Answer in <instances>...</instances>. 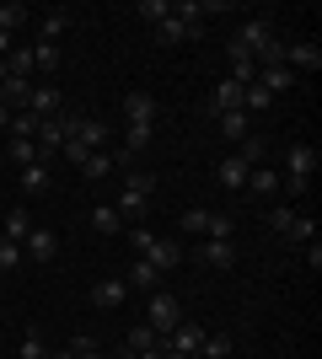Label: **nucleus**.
<instances>
[{
    "label": "nucleus",
    "mask_w": 322,
    "mask_h": 359,
    "mask_svg": "<svg viewBox=\"0 0 322 359\" xmlns=\"http://www.w3.org/2000/svg\"><path fill=\"white\" fill-rule=\"evenodd\" d=\"M0 81H6V60H0Z\"/></svg>",
    "instance_id": "obj_43"
},
{
    "label": "nucleus",
    "mask_w": 322,
    "mask_h": 359,
    "mask_svg": "<svg viewBox=\"0 0 322 359\" xmlns=\"http://www.w3.org/2000/svg\"><path fill=\"white\" fill-rule=\"evenodd\" d=\"M48 359H107V354L92 344V338H70V344H65V348H54Z\"/></svg>",
    "instance_id": "obj_20"
},
{
    "label": "nucleus",
    "mask_w": 322,
    "mask_h": 359,
    "mask_svg": "<svg viewBox=\"0 0 322 359\" xmlns=\"http://www.w3.org/2000/svg\"><path fill=\"white\" fill-rule=\"evenodd\" d=\"M177 322H183V300L172 295V290H151V300H145V327H156L167 338Z\"/></svg>",
    "instance_id": "obj_3"
},
{
    "label": "nucleus",
    "mask_w": 322,
    "mask_h": 359,
    "mask_svg": "<svg viewBox=\"0 0 322 359\" xmlns=\"http://www.w3.org/2000/svg\"><path fill=\"white\" fill-rule=\"evenodd\" d=\"M123 285H129V290H145V295H151V290H161V273H156L145 257H135V269L123 273Z\"/></svg>",
    "instance_id": "obj_17"
},
{
    "label": "nucleus",
    "mask_w": 322,
    "mask_h": 359,
    "mask_svg": "<svg viewBox=\"0 0 322 359\" xmlns=\"http://www.w3.org/2000/svg\"><path fill=\"white\" fill-rule=\"evenodd\" d=\"M161 359H188V354H161Z\"/></svg>",
    "instance_id": "obj_42"
},
{
    "label": "nucleus",
    "mask_w": 322,
    "mask_h": 359,
    "mask_svg": "<svg viewBox=\"0 0 322 359\" xmlns=\"http://www.w3.org/2000/svg\"><path fill=\"white\" fill-rule=\"evenodd\" d=\"M285 70H311V75H317L322 70V48L317 43H285Z\"/></svg>",
    "instance_id": "obj_8"
},
{
    "label": "nucleus",
    "mask_w": 322,
    "mask_h": 359,
    "mask_svg": "<svg viewBox=\"0 0 322 359\" xmlns=\"http://www.w3.org/2000/svg\"><path fill=\"white\" fill-rule=\"evenodd\" d=\"M307 263H311V273L322 269V241H307Z\"/></svg>",
    "instance_id": "obj_39"
},
{
    "label": "nucleus",
    "mask_w": 322,
    "mask_h": 359,
    "mask_svg": "<svg viewBox=\"0 0 322 359\" xmlns=\"http://www.w3.org/2000/svg\"><path fill=\"white\" fill-rule=\"evenodd\" d=\"M92 231H97V236H123L129 225H123V215L113 210V204H97V210H92Z\"/></svg>",
    "instance_id": "obj_15"
},
{
    "label": "nucleus",
    "mask_w": 322,
    "mask_h": 359,
    "mask_svg": "<svg viewBox=\"0 0 322 359\" xmlns=\"http://www.w3.org/2000/svg\"><path fill=\"white\" fill-rule=\"evenodd\" d=\"M151 188H156L151 172H129V182H123L119 204H113V210L123 215V225H140V220H145V210H151Z\"/></svg>",
    "instance_id": "obj_2"
},
{
    "label": "nucleus",
    "mask_w": 322,
    "mask_h": 359,
    "mask_svg": "<svg viewBox=\"0 0 322 359\" xmlns=\"http://www.w3.org/2000/svg\"><path fill=\"white\" fill-rule=\"evenodd\" d=\"M269 102H274V97H269V91H263L258 81H253V86L242 91V113H263V107H269Z\"/></svg>",
    "instance_id": "obj_29"
},
{
    "label": "nucleus",
    "mask_w": 322,
    "mask_h": 359,
    "mask_svg": "<svg viewBox=\"0 0 322 359\" xmlns=\"http://www.w3.org/2000/svg\"><path fill=\"white\" fill-rule=\"evenodd\" d=\"M156 97H145V91H129L123 97V118H129V129H156Z\"/></svg>",
    "instance_id": "obj_5"
},
{
    "label": "nucleus",
    "mask_w": 322,
    "mask_h": 359,
    "mask_svg": "<svg viewBox=\"0 0 322 359\" xmlns=\"http://www.w3.org/2000/svg\"><path fill=\"white\" fill-rule=\"evenodd\" d=\"M236 43H242L253 60H263V54L279 43V32H274V22H269V16H247L242 27H236Z\"/></svg>",
    "instance_id": "obj_4"
},
{
    "label": "nucleus",
    "mask_w": 322,
    "mask_h": 359,
    "mask_svg": "<svg viewBox=\"0 0 322 359\" xmlns=\"http://www.w3.org/2000/svg\"><path fill=\"white\" fill-rule=\"evenodd\" d=\"M290 225H295V210H285V204H274V210H269V231H279V236H285Z\"/></svg>",
    "instance_id": "obj_34"
},
{
    "label": "nucleus",
    "mask_w": 322,
    "mask_h": 359,
    "mask_svg": "<svg viewBox=\"0 0 322 359\" xmlns=\"http://www.w3.org/2000/svg\"><path fill=\"white\" fill-rule=\"evenodd\" d=\"M140 359H161V354H156V348H151V354H140Z\"/></svg>",
    "instance_id": "obj_41"
},
{
    "label": "nucleus",
    "mask_w": 322,
    "mask_h": 359,
    "mask_svg": "<svg viewBox=\"0 0 322 359\" xmlns=\"http://www.w3.org/2000/svg\"><path fill=\"white\" fill-rule=\"evenodd\" d=\"M22 22H27V6H16V0H11V6H6V0H0V32L11 38V32L22 27Z\"/></svg>",
    "instance_id": "obj_27"
},
{
    "label": "nucleus",
    "mask_w": 322,
    "mask_h": 359,
    "mask_svg": "<svg viewBox=\"0 0 322 359\" xmlns=\"http://www.w3.org/2000/svg\"><path fill=\"white\" fill-rule=\"evenodd\" d=\"M107 140H113V129H107L102 118H81V129H76V145L81 150H102Z\"/></svg>",
    "instance_id": "obj_12"
},
{
    "label": "nucleus",
    "mask_w": 322,
    "mask_h": 359,
    "mask_svg": "<svg viewBox=\"0 0 322 359\" xmlns=\"http://www.w3.org/2000/svg\"><path fill=\"white\" fill-rule=\"evenodd\" d=\"M145 263H151L156 273H172L177 263H183V241H172V236H156V241H151V252H145Z\"/></svg>",
    "instance_id": "obj_6"
},
{
    "label": "nucleus",
    "mask_w": 322,
    "mask_h": 359,
    "mask_svg": "<svg viewBox=\"0 0 322 359\" xmlns=\"http://www.w3.org/2000/svg\"><path fill=\"white\" fill-rule=\"evenodd\" d=\"M60 107H65L60 86H32V97H27V107H22V113H32V118H54Z\"/></svg>",
    "instance_id": "obj_9"
},
{
    "label": "nucleus",
    "mask_w": 322,
    "mask_h": 359,
    "mask_svg": "<svg viewBox=\"0 0 322 359\" xmlns=\"http://www.w3.org/2000/svg\"><path fill=\"white\" fill-rule=\"evenodd\" d=\"M92 300L102 306V311H119L123 300H129V285H123V279H97V285H92Z\"/></svg>",
    "instance_id": "obj_10"
},
{
    "label": "nucleus",
    "mask_w": 322,
    "mask_h": 359,
    "mask_svg": "<svg viewBox=\"0 0 322 359\" xmlns=\"http://www.w3.org/2000/svg\"><path fill=\"white\" fill-rule=\"evenodd\" d=\"M0 215H6V210H0Z\"/></svg>",
    "instance_id": "obj_44"
},
{
    "label": "nucleus",
    "mask_w": 322,
    "mask_h": 359,
    "mask_svg": "<svg viewBox=\"0 0 322 359\" xmlns=\"http://www.w3.org/2000/svg\"><path fill=\"white\" fill-rule=\"evenodd\" d=\"M48 354H54V348H48V338H43L38 327L22 332V344H16V359H48Z\"/></svg>",
    "instance_id": "obj_19"
},
{
    "label": "nucleus",
    "mask_w": 322,
    "mask_h": 359,
    "mask_svg": "<svg viewBox=\"0 0 322 359\" xmlns=\"http://www.w3.org/2000/svg\"><path fill=\"white\" fill-rule=\"evenodd\" d=\"M247 172H253V166H247L242 156H226V161H220V172H215V177L226 182V188H247Z\"/></svg>",
    "instance_id": "obj_23"
},
{
    "label": "nucleus",
    "mask_w": 322,
    "mask_h": 359,
    "mask_svg": "<svg viewBox=\"0 0 322 359\" xmlns=\"http://www.w3.org/2000/svg\"><path fill=\"white\" fill-rule=\"evenodd\" d=\"M236 156H242L247 166H263V140H253V135H247V140H242V150H236Z\"/></svg>",
    "instance_id": "obj_37"
},
{
    "label": "nucleus",
    "mask_w": 322,
    "mask_h": 359,
    "mask_svg": "<svg viewBox=\"0 0 322 359\" xmlns=\"http://www.w3.org/2000/svg\"><path fill=\"white\" fill-rule=\"evenodd\" d=\"M135 16L145 22V27H161V22L172 16V0H140V6H135Z\"/></svg>",
    "instance_id": "obj_25"
},
{
    "label": "nucleus",
    "mask_w": 322,
    "mask_h": 359,
    "mask_svg": "<svg viewBox=\"0 0 322 359\" xmlns=\"http://www.w3.org/2000/svg\"><path fill=\"white\" fill-rule=\"evenodd\" d=\"M11 269H22V241L0 236V273H11Z\"/></svg>",
    "instance_id": "obj_31"
},
{
    "label": "nucleus",
    "mask_w": 322,
    "mask_h": 359,
    "mask_svg": "<svg viewBox=\"0 0 322 359\" xmlns=\"http://www.w3.org/2000/svg\"><path fill=\"white\" fill-rule=\"evenodd\" d=\"M65 27H70V11H48V16H43V43H54Z\"/></svg>",
    "instance_id": "obj_33"
},
{
    "label": "nucleus",
    "mask_w": 322,
    "mask_h": 359,
    "mask_svg": "<svg viewBox=\"0 0 322 359\" xmlns=\"http://www.w3.org/2000/svg\"><path fill=\"white\" fill-rule=\"evenodd\" d=\"M123 236H129V247H135V257H145V252H151V241H156V231H145V225H129Z\"/></svg>",
    "instance_id": "obj_32"
},
{
    "label": "nucleus",
    "mask_w": 322,
    "mask_h": 359,
    "mask_svg": "<svg viewBox=\"0 0 322 359\" xmlns=\"http://www.w3.org/2000/svg\"><path fill=\"white\" fill-rule=\"evenodd\" d=\"M27 54H32V70H43V75L60 70V43H32Z\"/></svg>",
    "instance_id": "obj_26"
},
{
    "label": "nucleus",
    "mask_w": 322,
    "mask_h": 359,
    "mask_svg": "<svg viewBox=\"0 0 322 359\" xmlns=\"http://www.w3.org/2000/svg\"><path fill=\"white\" fill-rule=\"evenodd\" d=\"M6 75H27V81H32V54H27V48H11V65H6Z\"/></svg>",
    "instance_id": "obj_35"
},
{
    "label": "nucleus",
    "mask_w": 322,
    "mask_h": 359,
    "mask_svg": "<svg viewBox=\"0 0 322 359\" xmlns=\"http://www.w3.org/2000/svg\"><path fill=\"white\" fill-rule=\"evenodd\" d=\"M27 231H32V215L22 210V204L0 215V236H6V241H27Z\"/></svg>",
    "instance_id": "obj_13"
},
{
    "label": "nucleus",
    "mask_w": 322,
    "mask_h": 359,
    "mask_svg": "<svg viewBox=\"0 0 322 359\" xmlns=\"http://www.w3.org/2000/svg\"><path fill=\"white\" fill-rule=\"evenodd\" d=\"M317 145H290V161H285V177H279V194L301 198L311 188V172H317Z\"/></svg>",
    "instance_id": "obj_1"
},
{
    "label": "nucleus",
    "mask_w": 322,
    "mask_h": 359,
    "mask_svg": "<svg viewBox=\"0 0 322 359\" xmlns=\"http://www.w3.org/2000/svg\"><path fill=\"white\" fill-rule=\"evenodd\" d=\"M258 86L269 91V97H279V91H290V86H295V75L285 70V65H258Z\"/></svg>",
    "instance_id": "obj_14"
},
{
    "label": "nucleus",
    "mask_w": 322,
    "mask_h": 359,
    "mask_svg": "<svg viewBox=\"0 0 322 359\" xmlns=\"http://www.w3.org/2000/svg\"><path fill=\"white\" fill-rule=\"evenodd\" d=\"M0 129H11V107L0 102Z\"/></svg>",
    "instance_id": "obj_40"
},
{
    "label": "nucleus",
    "mask_w": 322,
    "mask_h": 359,
    "mask_svg": "<svg viewBox=\"0 0 322 359\" xmlns=\"http://www.w3.org/2000/svg\"><path fill=\"white\" fill-rule=\"evenodd\" d=\"M215 123H220V135H226V140H236V145H242V140L253 135V129H247V113H242V107H236V113H215Z\"/></svg>",
    "instance_id": "obj_21"
},
{
    "label": "nucleus",
    "mask_w": 322,
    "mask_h": 359,
    "mask_svg": "<svg viewBox=\"0 0 322 359\" xmlns=\"http://www.w3.org/2000/svg\"><path fill=\"white\" fill-rule=\"evenodd\" d=\"M194 257H199L204 269H231V263H236V247H231V241H215V236H210Z\"/></svg>",
    "instance_id": "obj_11"
},
{
    "label": "nucleus",
    "mask_w": 322,
    "mask_h": 359,
    "mask_svg": "<svg viewBox=\"0 0 322 359\" xmlns=\"http://www.w3.org/2000/svg\"><path fill=\"white\" fill-rule=\"evenodd\" d=\"M22 188L27 194H48V166L38 161V166H22Z\"/></svg>",
    "instance_id": "obj_28"
},
{
    "label": "nucleus",
    "mask_w": 322,
    "mask_h": 359,
    "mask_svg": "<svg viewBox=\"0 0 322 359\" xmlns=\"http://www.w3.org/2000/svg\"><path fill=\"white\" fill-rule=\"evenodd\" d=\"M6 156H11V166H38V161L48 166V156L38 150V140H11V145H6Z\"/></svg>",
    "instance_id": "obj_18"
},
{
    "label": "nucleus",
    "mask_w": 322,
    "mask_h": 359,
    "mask_svg": "<svg viewBox=\"0 0 322 359\" xmlns=\"http://www.w3.org/2000/svg\"><path fill=\"white\" fill-rule=\"evenodd\" d=\"M204 236H215V241H231V220L226 215H210V231Z\"/></svg>",
    "instance_id": "obj_38"
},
{
    "label": "nucleus",
    "mask_w": 322,
    "mask_h": 359,
    "mask_svg": "<svg viewBox=\"0 0 322 359\" xmlns=\"http://www.w3.org/2000/svg\"><path fill=\"white\" fill-rule=\"evenodd\" d=\"M81 177H86V182H102V177H113V156H107V150H92V156L81 161Z\"/></svg>",
    "instance_id": "obj_22"
},
{
    "label": "nucleus",
    "mask_w": 322,
    "mask_h": 359,
    "mask_svg": "<svg viewBox=\"0 0 322 359\" xmlns=\"http://www.w3.org/2000/svg\"><path fill=\"white\" fill-rule=\"evenodd\" d=\"M123 348H135V354H151V348H156V354H161V332L140 322V327H129V344H123Z\"/></svg>",
    "instance_id": "obj_24"
},
{
    "label": "nucleus",
    "mask_w": 322,
    "mask_h": 359,
    "mask_svg": "<svg viewBox=\"0 0 322 359\" xmlns=\"http://www.w3.org/2000/svg\"><path fill=\"white\" fill-rule=\"evenodd\" d=\"M247 194H253V198L279 194V172H274V166H253V172H247Z\"/></svg>",
    "instance_id": "obj_16"
},
{
    "label": "nucleus",
    "mask_w": 322,
    "mask_h": 359,
    "mask_svg": "<svg viewBox=\"0 0 322 359\" xmlns=\"http://www.w3.org/2000/svg\"><path fill=\"white\" fill-rule=\"evenodd\" d=\"M54 252H60V236H54V231H27V241H22V257H27V263H54Z\"/></svg>",
    "instance_id": "obj_7"
},
{
    "label": "nucleus",
    "mask_w": 322,
    "mask_h": 359,
    "mask_svg": "<svg viewBox=\"0 0 322 359\" xmlns=\"http://www.w3.org/2000/svg\"><path fill=\"white\" fill-rule=\"evenodd\" d=\"M285 241H301V247H307V241H317V220H307V215H295V225L285 231Z\"/></svg>",
    "instance_id": "obj_30"
},
{
    "label": "nucleus",
    "mask_w": 322,
    "mask_h": 359,
    "mask_svg": "<svg viewBox=\"0 0 322 359\" xmlns=\"http://www.w3.org/2000/svg\"><path fill=\"white\" fill-rule=\"evenodd\" d=\"M210 215L215 210H183V231H199L204 236V231H210Z\"/></svg>",
    "instance_id": "obj_36"
}]
</instances>
